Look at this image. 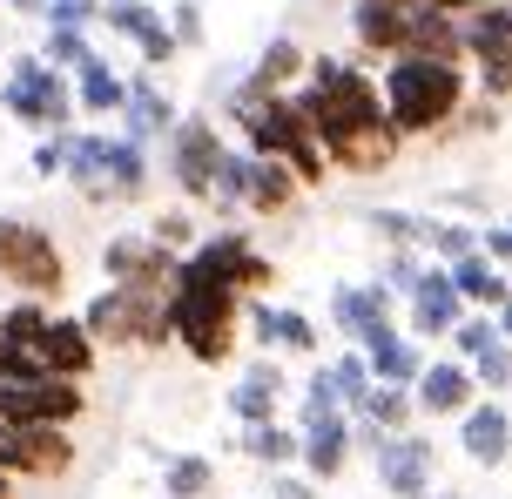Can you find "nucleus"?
Masks as SVG:
<instances>
[{"mask_svg":"<svg viewBox=\"0 0 512 499\" xmlns=\"http://www.w3.org/2000/svg\"><path fill=\"white\" fill-rule=\"evenodd\" d=\"M506 405L499 398H486V405H465V452L479 459V466H506Z\"/></svg>","mask_w":512,"mask_h":499,"instance_id":"nucleus-24","label":"nucleus"},{"mask_svg":"<svg viewBox=\"0 0 512 499\" xmlns=\"http://www.w3.org/2000/svg\"><path fill=\"white\" fill-rule=\"evenodd\" d=\"M371 466L398 499H432V439H411V432H364Z\"/></svg>","mask_w":512,"mask_h":499,"instance_id":"nucleus-9","label":"nucleus"},{"mask_svg":"<svg viewBox=\"0 0 512 499\" xmlns=\"http://www.w3.org/2000/svg\"><path fill=\"white\" fill-rule=\"evenodd\" d=\"M88 412L81 378H27V385H0V419L7 425H75Z\"/></svg>","mask_w":512,"mask_h":499,"instance_id":"nucleus-8","label":"nucleus"},{"mask_svg":"<svg viewBox=\"0 0 512 499\" xmlns=\"http://www.w3.org/2000/svg\"><path fill=\"white\" fill-rule=\"evenodd\" d=\"M243 452H250V459H263V466H290V459H297V432H283L277 419H263V425H250V432H243Z\"/></svg>","mask_w":512,"mask_h":499,"instance_id":"nucleus-34","label":"nucleus"},{"mask_svg":"<svg viewBox=\"0 0 512 499\" xmlns=\"http://www.w3.org/2000/svg\"><path fill=\"white\" fill-rule=\"evenodd\" d=\"M358 419L371 425V432H405L411 425V392L405 385H371V392L358 398Z\"/></svg>","mask_w":512,"mask_h":499,"instance_id":"nucleus-30","label":"nucleus"},{"mask_svg":"<svg viewBox=\"0 0 512 499\" xmlns=\"http://www.w3.org/2000/svg\"><path fill=\"white\" fill-rule=\"evenodd\" d=\"M297 459H304L310 479H337L344 459H351V419H344V412H317V419H304V432H297Z\"/></svg>","mask_w":512,"mask_h":499,"instance_id":"nucleus-18","label":"nucleus"},{"mask_svg":"<svg viewBox=\"0 0 512 499\" xmlns=\"http://www.w3.org/2000/svg\"><path fill=\"white\" fill-rule=\"evenodd\" d=\"M297 189L304 183H297L277 156H250V149H243V203H250L256 216H283L297 203Z\"/></svg>","mask_w":512,"mask_h":499,"instance_id":"nucleus-20","label":"nucleus"},{"mask_svg":"<svg viewBox=\"0 0 512 499\" xmlns=\"http://www.w3.org/2000/svg\"><path fill=\"white\" fill-rule=\"evenodd\" d=\"M122 102H128V81L108 68L102 54H88L75 68V108H88V115H122Z\"/></svg>","mask_w":512,"mask_h":499,"instance_id":"nucleus-25","label":"nucleus"},{"mask_svg":"<svg viewBox=\"0 0 512 499\" xmlns=\"http://www.w3.org/2000/svg\"><path fill=\"white\" fill-rule=\"evenodd\" d=\"M384 122L398 135H438L465 108V68L459 61H418V54H391L378 81Z\"/></svg>","mask_w":512,"mask_h":499,"instance_id":"nucleus-3","label":"nucleus"},{"mask_svg":"<svg viewBox=\"0 0 512 499\" xmlns=\"http://www.w3.org/2000/svg\"><path fill=\"white\" fill-rule=\"evenodd\" d=\"M358 351H364V371H371V385H411V378H418V365H425V358L411 351V338H398L391 324H378V331H371Z\"/></svg>","mask_w":512,"mask_h":499,"instance_id":"nucleus-21","label":"nucleus"},{"mask_svg":"<svg viewBox=\"0 0 512 499\" xmlns=\"http://www.w3.org/2000/svg\"><path fill=\"white\" fill-rule=\"evenodd\" d=\"M7 7H14V14H41V0H7Z\"/></svg>","mask_w":512,"mask_h":499,"instance_id":"nucleus-47","label":"nucleus"},{"mask_svg":"<svg viewBox=\"0 0 512 499\" xmlns=\"http://www.w3.org/2000/svg\"><path fill=\"white\" fill-rule=\"evenodd\" d=\"M310 68V88L304 95H290V102L304 108L310 135H317V149L331 169H351V176H378L398 162V142L405 135L384 122V102H378V81L351 68V61H337V54H317L304 61Z\"/></svg>","mask_w":512,"mask_h":499,"instance_id":"nucleus-1","label":"nucleus"},{"mask_svg":"<svg viewBox=\"0 0 512 499\" xmlns=\"http://www.w3.org/2000/svg\"><path fill=\"white\" fill-rule=\"evenodd\" d=\"M102 270H108V284L169 297V284H176V250H162L155 237H115L102 250Z\"/></svg>","mask_w":512,"mask_h":499,"instance_id":"nucleus-12","label":"nucleus"},{"mask_svg":"<svg viewBox=\"0 0 512 499\" xmlns=\"http://www.w3.org/2000/svg\"><path fill=\"white\" fill-rule=\"evenodd\" d=\"M250 324L263 344H283V351H317V324L304 311H283V304H250Z\"/></svg>","mask_w":512,"mask_h":499,"instance_id":"nucleus-27","label":"nucleus"},{"mask_svg":"<svg viewBox=\"0 0 512 499\" xmlns=\"http://www.w3.org/2000/svg\"><path fill=\"white\" fill-rule=\"evenodd\" d=\"M425 7L432 0H351V34H358L364 54H405L418 21H425Z\"/></svg>","mask_w":512,"mask_h":499,"instance_id":"nucleus-11","label":"nucleus"},{"mask_svg":"<svg viewBox=\"0 0 512 499\" xmlns=\"http://www.w3.org/2000/svg\"><path fill=\"white\" fill-rule=\"evenodd\" d=\"M230 115L243 122V135H250V156H277L304 189H317L324 176H331V162H324V149H317V135H310L304 108L290 102L283 88H277V95L236 88V95H230Z\"/></svg>","mask_w":512,"mask_h":499,"instance_id":"nucleus-4","label":"nucleus"},{"mask_svg":"<svg viewBox=\"0 0 512 499\" xmlns=\"http://www.w3.org/2000/svg\"><path fill=\"white\" fill-rule=\"evenodd\" d=\"M304 75V48H297V41H270V48L256 54V68H250V81H243V88H256V95H277L283 81H297Z\"/></svg>","mask_w":512,"mask_h":499,"instance_id":"nucleus-29","label":"nucleus"},{"mask_svg":"<svg viewBox=\"0 0 512 499\" xmlns=\"http://www.w3.org/2000/svg\"><path fill=\"white\" fill-rule=\"evenodd\" d=\"M418 243H425V250H432V257H465V250H479V237H472V230H465V223H418Z\"/></svg>","mask_w":512,"mask_h":499,"instance_id":"nucleus-38","label":"nucleus"},{"mask_svg":"<svg viewBox=\"0 0 512 499\" xmlns=\"http://www.w3.org/2000/svg\"><path fill=\"white\" fill-rule=\"evenodd\" d=\"M391 304H398V290H384V284H337L331 290V324L351 344H364L378 324H391Z\"/></svg>","mask_w":512,"mask_h":499,"instance_id":"nucleus-19","label":"nucleus"},{"mask_svg":"<svg viewBox=\"0 0 512 499\" xmlns=\"http://www.w3.org/2000/svg\"><path fill=\"white\" fill-rule=\"evenodd\" d=\"M270 499H317V493H310V479L283 473V479H270Z\"/></svg>","mask_w":512,"mask_h":499,"instance_id":"nucleus-46","label":"nucleus"},{"mask_svg":"<svg viewBox=\"0 0 512 499\" xmlns=\"http://www.w3.org/2000/svg\"><path fill=\"white\" fill-rule=\"evenodd\" d=\"M418 392H411V412H425V419H452V412H465L472 405V371L459 365V358H438V365H418V378H411Z\"/></svg>","mask_w":512,"mask_h":499,"instance_id":"nucleus-16","label":"nucleus"},{"mask_svg":"<svg viewBox=\"0 0 512 499\" xmlns=\"http://www.w3.org/2000/svg\"><path fill=\"white\" fill-rule=\"evenodd\" d=\"M445 277H452V290H459L465 304H479V311H506V270L486 263L479 250L452 257V263H445Z\"/></svg>","mask_w":512,"mask_h":499,"instance_id":"nucleus-22","label":"nucleus"},{"mask_svg":"<svg viewBox=\"0 0 512 499\" xmlns=\"http://www.w3.org/2000/svg\"><path fill=\"white\" fill-rule=\"evenodd\" d=\"M472 7H479V0H472Z\"/></svg>","mask_w":512,"mask_h":499,"instance_id":"nucleus-48","label":"nucleus"},{"mask_svg":"<svg viewBox=\"0 0 512 499\" xmlns=\"http://www.w3.org/2000/svg\"><path fill=\"white\" fill-rule=\"evenodd\" d=\"M371 230H378L384 243H418V216H405V210H371Z\"/></svg>","mask_w":512,"mask_h":499,"instance_id":"nucleus-41","label":"nucleus"},{"mask_svg":"<svg viewBox=\"0 0 512 499\" xmlns=\"http://www.w3.org/2000/svg\"><path fill=\"white\" fill-rule=\"evenodd\" d=\"M162 317H169V338L196 358V365H223L236 351V317H243V290L216 284L203 263L176 257V284L162 297Z\"/></svg>","mask_w":512,"mask_h":499,"instance_id":"nucleus-2","label":"nucleus"},{"mask_svg":"<svg viewBox=\"0 0 512 499\" xmlns=\"http://www.w3.org/2000/svg\"><path fill=\"white\" fill-rule=\"evenodd\" d=\"M0 108L14 115V122H27V129H68L75 122V88H68V75L61 68H48L41 54H21L14 68H7V81H0Z\"/></svg>","mask_w":512,"mask_h":499,"instance_id":"nucleus-6","label":"nucleus"},{"mask_svg":"<svg viewBox=\"0 0 512 499\" xmlns=\"http://www.w3.org/2000/svg\"><path fill=\"white\" fill-rule=\"evenodd\" d=\"M81 331L95 344H169V317H162V297H149V290H128V284H108L88 311H81Z\"/></svg>","mask_w":512,"mask_h":499,"instance_id":"nucleus-7","label":"nucleus"},{"mask_svg":"<svg viewBox=\"0 0 512 499\" xmlns=\"http://www.w3.org/2000/svg\"><path fill=\"white\" fill-rule=\"evenodd\" d=\"M324 378H331L337 405H351V412H358V398L371 392V371H364V351H344V358H337V365L324 371Z\"/></svg>","mask_w":512,"mask_h":499,"instance_id":"nucleus-37","label":"nucleus"},{"mask_svg":"<svg viewBox=\"0 0 512 499\" xmlns=\"http://www.w3.org/2000/svg\"><path fill=\"white\" fill-rule=\"evenodd\" d=\"M317 412H344V405H337V392H331V378H324V371H317V378H310V392H304V419H317Z\"/></svg>","mask_w":512,"mask_h":499,"instance_id":"nucleus-44","label":"nucleus"},{"mask_svg":"<svg viewBox=\"0 0 512 499\" xmlns=\"http://www.w3.org/2000/svg\"><path fill=\"white\" fill-rule=\"evenodd\" d=\"M472 385H486L492 398L506 392V378H512V351H506V338H492V344H479V351H472Z\"/></svg>","mask_w":512,"mask_h":499,"instance_id":"nucleus-36","label":"nucleus"},{"mask_svg":"<svg viewBox=\"0 0 512 499\" xmlns=\"http://www.w3.org/2000/svg\"><path fill=\"white\" fill-rule=\"evenodd\" d=\"M216 486V466H209L203 452H176V459H162V493L169 499H203Z\"/></svg>","mask_w":512,"mask_h":499,"instance_id":"nucleus-31","label":"nucleus"},{"mask_svg":"<svg viewBox=\"0 0 512 499\" xmlns=\"http://www.w3.org/2000/svg\"><path fill=\"white\" fill-rule=\"evenodd\" d=\"M445 338H459V358H472L479 344H492V338H506V311H492V317H459Z\"/></svg>","mask_w":512,"mask_h":499,"instance_id":"nucleus-39","label":"nucleus"},{"mask_svg":"<svg viewBox=\"0 0 512 499\" xmlns=\"http://www.w3.org/2000/svg\"><path fill=\"white\" fill-rule=\"evenodd\" d=\"M149 189V156L128 135H102V196H142Z\"/></svg>","mask_w":512,"mask_h":499,"instance_id":"nucleus-23","label":"nucleus"},{"mask_svg":"<svg viewBox=\"0 0 512 499\" xmlns=\"http://www.w3.org/2000/svg\"><path fill=\"white\" fill-rule=\"evenodd\" d=\"M34 351H41L48 378H88L102 344L81 331V317H54V311H48V317H41V331H34Z\"/></svg>","mask_w":512,"mask_h":499,"instance_id":"nucleus-14","label":"nucleus"},{"mask_svg":"<svg viewBox=\"0 0 512 499\" xmlns=\"http://www.w3.org/2000/svg\"><path fill=\"white\" fill-rule=\"evenodd\" d=\"M277 398H283V378H277V365H256L243 385L230 392V412L243 425H263V419H277Z\"/></svg>","mask_w":512,"mask_h":499,"instance_id":"nucleus-28","label":"nucleus"},{"mask_svg":"<svg viewBox=\"0 0 512 499\" xmlns=\"http://www.w3.org/2000/svg\"><path fill=\"white\" fill-rule=\"evenodd\" d=\"M169 34H176V48H203V0H176Z\"/></svg>","mask_w":512,"mask_h":499,"instance_id":"nucleus-40","label":"nucleus"},{"mask_svg":"<svg viewBox=\"0 0 512 499\" xmlns=\"http://www.w3.org/2000/svg\"><path fill=\"white\" fill-rule=\"evenodd\" d=\"M189 263H203L216 284H230V290H270L277 284V270H270V257L256 250L243 230H223V237H209V243H189Z\"/></svg>","mask_w":512,"mask_h":499,"instance_id":"nucleus-10","label":"nucleus"},{"mask_svg":"<svg viewBox=\"0 0 512 499\" xmlns=\"http://www.w3.org/2000/svg\"><path fill=\"white\" fill-rule=\"evenodd\" d=\"M122 129H128V142H149V135L176 129V108H169V95H162L155 81H128V102H122Z\"/></svg>","mask_w":512,"mask_h":499,"instance_id":"nucleus-26","label":"nucleus"},{"mask_svg":"<svg viewBox=\"0 0 512 499\" xmlns=\"http://www.w3.org/2000/svg\"><path fill=\"white\" fill-rule=\"evenodd\" d=\"M95 21H108V34H128V41H149L155 27H162V14H155L149 0H102V7H95Z\"/></svg>","mask_w":512,"mask_h":499,"instance_id":"nucleus-33","label":"nucleus"},{"mask_svg":"<svg viewBox=\"0 0 512 499\" xmlns=\"http://www.w3.org/2000/svg\"><path fill=\"white\" fill-rule=\"evenodd\" d=\"M149 237L162 243V250H189V243H196V223H189L182 210H169V216H162V223L149 230Z\"/></svg>","mask_w":512,"mask_h":499,"instance_id":"nucleus-42","label":"nucleus"},{"mask_svg":"<svg viewBox=\"0 0 512 499\" xmlns=\"http://www.w3.org/2000/svg\"><path fill=\"white\" fill-rule=\"evenodd\" d=\"M506 250H512V237H506V223H492L486 237H479V257H486V263H499V270H506Z\"/></svg>","mask_w":512,"mask_h":499,"instance_id":"nucleus-45","label":"nucleus"},{"mask_svg":"<svg viewBox=\"0 0 512 499\" xmlns=\"http://www.w3.org/2000/svg\"><path fill=\"white\" fill-rule=\"evenodd\" d=\"M61 162H68V129H54L41 149H34V176H61Z\"/></svg>","mask_w":512,"mask_h":499,"instance_id":"nucleus-43","label":"nucleus"},{"mask_svg":"<svg viewBox=\"0 0 512 499\" xmlns=\"http://www.w3.org/2000/svg\"><path fill=\"white\" fill-rule=\"evenodd\" d=\"M88 27H48V41H41V61H48V68H61V75H68V68H81V61H88Z\"/></svg>","mask_w":512,"mask_h":499,"instance_id":"nucleus-35","label":"nucleus"},{"mask_svg":"<svg viewBox=\"0 0 512 499\" xmlns=\"http://www.w3.org/2000/svg\"><path fill=\"white\" fill-rule=\"evenodd\" d=\"M61 176L81 189V196H102V135H68V162Z\"/></svg>","mask_w":512,"mask_h":499,"instance_id":"nucleus-32","label":"nucleus"},{"mask_svg":"<svg viewBox=\"0 0 512 499\" xmlns=\"http://www.w3.org/2000/svg\"><path fill=\"white\" fill-rule=\"evenodd\" d=\"M459 41H465V54H472L479 68H512V7H506V0H479V7H465Z\"/></svg>","mask_w":512,"mask_h":499,"instance_id":"nucleus-15","label":"nucleus"},{"mask_svg":"<svg viewBox=\"0 0 512 499\" xmlns=\"http://www.w3.org/2000/svg\"><path fill=\"white\" fill-rule=\"evenodd\" d=\"M216 156H223L216 122H176V129H169V176H176V189L189 196V203H209Z\"/></svg>","mask_w":512,"mask_h":499,"instance_id":"nucleus-13","label":"nucleus"},{"mask_svg":"<svg viewBox=\"0 0 512 499\" xmlns=\"http://www.w3.org/2000/svg\"><path fill=\"white\" fill-rule=\"evenodd\" d=\"M0 284H14L21 297H61L68 290V257L61 243L41 230V223H21V216H0Z\"/></svg>","mask_w":512,"mask_h":499,"instance_id":"nucleus-5","label":"nucleus"},{"mask_svg":"<svg viewBox=\"0 0 512 499\" xmlns=\"http://www.w3.org/2000/svg\"><path fill=\"white\" fill-rule=\"evenodd\" d=\"M405 297H411V331H418V338H445V331L465 317V297L452 290L445 270H418Z\"/></svg>","mask_w":512,"mask_h":499,"instance_id":"nucleus-17","label":"nucleus"}]
</instances>
